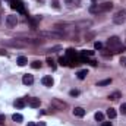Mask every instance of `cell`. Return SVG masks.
Here are the masks:
<instances>
[{
	"instance_id": "cell-31",
	"label": "cell",
	"mask_w": 126,
	"mask_h": 126,
	"mask_svg": "<svg viewBox=\"0 0 126 126\" xmlns=\"http://www.w3.org/2000/svg\"><path fill=\"white\" fill-rule=\"evenodd\" d=\"M66 1H67V3H70V1H72V0H66Z\"/></svg>"
},
{
	"instance_id": "cell-3",
	"label": "cell",
	"mask_w": 126,
	"mask_h": 126,
	"mask_svg": "<svg viewBox=\"0 0 126 126\" xmlns=\"http://www.w3.org/2000/svg\"><path fill=\"white\" fill-rule=\"evenodd\" d=\"M9 4H10V7H12V9L18 10V12H21V13H25V7H24L22 0H10V1H9Z\"/></svg>"
},
{
	"instance_id": "cell-6",
	"label": "cell",
	"mask_w": 126,
	"mask_h": 126,
	"mask_svg": "<svg viewBox=\"0 0 126 126\" xmlns=\"http://www.w3.org/2000/svg\"><path fill=\"white\" fill-rule=\"evenodd\" d=\"M41 37H46V38H62V34L56 31H41L40 32Z\"/></svg>"
},
{
	"instance_id": "cell-14",
	"label": "cell",
	"mask_w": 126,
	"mask_h": 126,
	"mask_svg": "<svg viewBox=\"0 0 126 126\" xmlns=\"http://www.w3.org/2000/svg\"><path fill=\"white\" fill-rule=\"evenodd\" d=\"M16 63H18L19 66H25V64L28 63V59H27L25 56H19V57L16 59Z\"/></svg>"
},
{
	"instance_id": "cell-23",
	"label": "cell",
	"mask_w": 126,
	"mask_h": 126,
	"mask_svg": "<svg viewBox=\"0 0 126 126\" xmlns=\"http://www.w3.org/2000/svg\"><path fill=\"white\" fill-rule=\"evenodd\" d=\"M66 54H67L69 57H72V56H73V54H76V53H75V50H73V48H67V50H66Z\"/></svg>"
},
{
	"instance_id": "cell-27",
	"label": "cell",
	"mask_w": 126,
	"mask_h": 126,
	"mask_svg": "<svg viewBox=\"0 0 126 126\" xmlns=\"http://www.w3.org/2000/svg\"><path fill=\"white\" fill-rule=\"evenodd\" d=\"M4 120H6V117H4V114H0V125H1V123H3Z\"/></svg>"
},
{
	"instance_id": "cell-9",
	"label": "cell",
	"mask_w": 126,
	"mask_h": 126,
	"mask_svg": "<svg viewBox=\"0 0 126 126\" xmlns=\"http://www.w3.org/2000/svg\"><path fill=\"white\" fill-rule=\"evenodd\" d=\"M73 116H76V117H84V116H85V110H84L82 107H75V109H73Z\"/></svg>"
},
{
	"instance_id": "cell-30",
	"label": "cell",
	"mask_w": 126,
	"mask_h": 126,
	"mask_svg": "<svg viewBox=\"0 0 126 126\" xmlns=\"http://www.w3.org/2000/svg\"><path fill=\"white\" fill-rule=\"evenodd\" d=\"M27 126H37V125H35V123H32V122H30V123H28Z\"/></svg>"
},
{
	"instance_id": "cell-12",
	"label": "cell",
	"mask_w": 126,
	"mask_h": 126,
	"mask_svg": "<svg viewBox=\"0 0 126 126\" xmlns=\"http://www.w3.org/2000/svg\"><path fill=\"white\" fill-rule=\"evenodd\" d=\"M25 104H27V101H25L24 98H18V100L15 101V107H16V109H24Z\"/></svg>"
},
{
	"instance_id": "cell-13",
	"label": "cell",
	"mask_w": 126,
	"mask_h": 126,
	"mask_svg": "<svg viewBox=\"0 0 126 126\" xmlns=\"http://www.w3.org/2000/svg\"><path fill=\"white\" fill-rule=\"evenodd\" d=\"M116 116H117L116 109H111V107H110V109H107V117H109V119H114Z\"/></svg>"
},
{
	"instance_id": "cell-4",
	"label": "cell",
	"mask_w": 126,
	"mask_h": 126,
	"mask_svg": "<svg viewBox=\"0 0 126 126\" xmlns=\"http://www.w3.org/2000/svg\"><path fill=\"white\" fill-rule=\"evenodd\" d=\"M125 21H126V12H125V10H120V12H117V13L113 16V22H114V24H117V25L123 24Z\"/></svg>"
},
{
	"instance_id": "cell-17",
	"label": "cell",
	"mask_w": 126,
	"mask_h": 126,
	"mask_svg": "<svg viewBox=\"0 0 126 126\" xmlns=\"http://www.w3.org/2000/svg\"><path fill=\"white\" fill-rule=\"evenodd\" d=\"M87 75H88V70H79V72H78V78H79V79H85Z\"/></svg>"
},
{
	"instance_id": "cell-10",
	"label": "cell",
	"mask_w": 126,
	"mask_h": 126,
	"mask_svg": "<svg viewBox=\"0 0 126 126\" xmlns=\"http://www.w3.org/2000/svg\"><path fill=\"white\" fill-rule=\"evenodd\" d=\"M22 82H24L25 85H31L32 82H34V76H32L31 73H27V75H24V78H22Z\"/></svg>"
},
{
	"instance_id": "cell-7",
	"label": "cell",
	"mask_w": 126,
	"mask_h": 126,
	"mask_svg": "<svg viewBox=\"0 0 126 126\" xmlns=\"http://www.w3.org/2000/svg\"><path fill=\"white\" fill-rule=\"evenodd\" d=\"M6 24H7L9 28L16 27V24H18V16H16V15H9V16L6 18Z\"/></svg>"
},
{
	"instance_id": "cell-16",
	"label": "cell",
	"mask_w": 126,
	"mask_h": 126,
	"mask_svg": "<svg viewBox=\"0 0 126 126\" xmlns=\"http://www.w3.org/2000/svg\"><path fill=\"white\" fill-rule=\"evenodd\" d=\"M12 119H13V122H16V123H21V122L24 120L22 114H19V113H15V114L12 116Z\"/></svg>"
},
{
	"instance_id": "cell-29",
	"label": "cell",
	"mask_w": 126,
	"mask_h": 126,
	"mask_svg": "<svg viewBox=\"0 0 126 126\" xmlns=\"http://www.w3.org/2000/svg\"><path fill=\"white\" fill-rule=\"evenodd\" d=\"M37 126H46V123H44V122H38V123H37Z\"/></svg>"
},
{
	"instance_id": "cell-26",
	"label": "cell",
	"mask_w": 126,
	"mask_h": 126,
	"mask_svg": "<svg viewBox=\"0 0 126 126\" xmlns=\"http://www.w3.org/2000/svg\"><path fill=\"white\" fill-rule=\"evenodd\" d=\"M120 110H122V113H125L126 114V103H123V104L120 106Z\"/></svg>"
},
{
	"instance_id": "cell-1",
	"label": "cell",
	"mask_w": 126,
	"mask_h": 126,
	"mask_svg": "<svg viewBox=\"0 0 126 126\" xmlns=\"http://www.w3.org/2000/svg\"><path fill=\"white\" fill-rule=\"evenodd\" d=\"M111 9H113V3H101V4H93L90 7V12L91 13H103V12H107Z\"/></svg>"
},
{
	"instance_id": "cell-21",
	"label": "cell",
	"mask_w": 126,
	"mask_h": 126,
	"mask_svg": "<svg viewBox=\"0 0 126 126\" xmlns=\"http://www.w3.org/2000/svg\"><path fill=\"white\" fill-rule=\"evenodd\" d=\"M59 63H60L62 66H67V64H69V63H67V59H66V57H60V59H59Z\"/></svg>"
},
{
	"instance_id": "cell-11",
	"label": "cell",
	"mask_w": 126,
	"mask_h": 126,
	"mask_svg": "<svg viewBox=\"0 0 126 126\" xmlns=\"http://www.w3.org/2000/svg\"><path fill=\"white\" fill-rule=\"evenodd\" d=\"M40 103H41V101H40V98H35V97L28 100V104L31 106L32 109H38V107H40Z\"/></svg>"
},
{
	"instance_id": "cell-2",
	"label": "cell",
	"mask_w": 126,
	"mask_h": 126,
	"mask_svg": "<svg viewBox=\"0 0 126 126\" xmlns=\"http://www.w3.org/2000/svg\"><path fill=\"white\" fill-rule=\"evenodd\" d=\"M120 40L117 38V37H110L109 40H107V47L109 48H111V50H114L113 53H119V51H122L123 50V47L120 48Z\"/></svg>"
},
{
	"instance_id": "cell-25",
	"label": "cell",
	"mask_w": 126,
	"mask_h": 126,
	"mask_svg": "<svg viewBox=\"0 0 126 126\" xmlns=\"http://www.w3.org/2000/svg\"><path fill=\"white\" fill-rule=\"evenodd\" d=\"M70 95H72V97H76V95H79V91H78V90H72V91H70Z\"/></svg>"
},
{
	"instance_id": "cell-18",
	"label": "cell",
	"mask_w": 126,
	"mask_h": 126,
	"mask_svg": "<svg viewBox=\"0 0 126 126\" xmlns=\"http://www.w3.org/2000/svg\"><path fill=\"white\" fill-rule=\"evenodd\" d=\"M111 84V79H103V81H100L97 85L98 87H104V85H110Z\"/></svg>"
},
{
	"instance_id": "cell-22",
	"label": "cell",
	"mask_w": 126,
	"mask_h": 126,
	"mask_svg": "<svg viewBox=\"0 0 126 126\" xmlns=\"http://www.w3.org/2000/svg\"><path fill=\"white\" fill-rule=\"evenodd\" d=\"M47 63H48V66H50V67H51V69H56V63L53 62V60H51V59H50V57H48V59H47Z\"/></svg>"
},
{
	"instance_id": "cell-28",
	"label": "cell",
	"mask_w": 126,
	"mask_h": 126,
	"mask_svg": "<svg viewBox=\"0 0 126 126\" xmlns=\"http://www.w3.org/2000/svg\"><path fill=\"white\" fill-rule=\"evenodd\" d=\"M101 126H111V123H110V122H103Z\"/></svg>"
},
{
	"instance_id": "cell-19",
	"label": "cell",
	"mask_w": 126,
	"mask_h": 126,
	"mask_svg": "<svg viewBox=\"0 0 126 126\" xmlns=\"http://www.w3.org/2000/svg\"><path fill=\"white\" fill-rule=\"evenodd\" d=\"M94 117H95V120H97V122H103V119H104V114H103L101 111H97Z\"/></svg>"
},
{
	"instance_id": "cell-8",
	"label": "cell",
	"mask_w": 126,
	"mask_h": 126,
	"mask_svg": "<svg viewBox=\"0 0 126 126\" xmlns=\"http://www.w3.org/2000/svg\"><path fill=\"white\" fill-rule=\"evenodd\" d=\"M41 82H43V85H44V87H53V84H54V81H53V78H51V76H48V75H46V76H43V79H41Z\"/></svg>"
},
{
	"instance_id": "cell-24",
	"label": "cell",
	"mask_w": 126,
	"mask_h": 126,
	"mask_svg": "<svg viewBox=\"0 0 126 126\" xmlns=\"http://www.w3.org/2000/svg\"><path fill=\"white\" fill-rule=\"evenodd\" d=\"M94 47L97 48V50H101V48H103V44H101L100 41H95V43H94Z\"/></svg>"
},
{
	"instance_id": "cell-15",
	"label": "cell",
	"mask_w": 126,
	"mask_h": 126,
	"mask_svg": "<svg viewBox=\"0 0 126 126\" xmlns=\"http://www.w3.org/2000/svg\"><path fill=\"white\" fill-rule=\"evenodd\" d=\"M122 97V93L120 91H116V93H113V94L109 95V100H111V101H116V100H119Z\"/></svg>"
},
{
	"instance_id": "cell-20",
	"label": "cell",
	"mask_w": 126,
	"mask_h": 126,
	"mask_svg": "<svg viewBox=\"0 0 126 126\" xmlns=\"http://www.w3.org/2000/svg\"><path fill=\"white\" fill-rule=\"evenodd\" d=\"M31 66L34 67V69H40V67H41V62H38V60H34V62L31 63Z\"/></svg>"
},
{
	"instance_id": "cell-5",
	"label": "cell",
	"mask_w": 126,
	"mask_h": 126,
	"mask_svg": "<svg viewBox=\"0 0 126 126\" xmlns=\"http://www.w3.org/2000/svg\"><path fill=\"white\" fill-rule=\"evenodd\" d=\"M6 46H12V47H25L28 43H24V41H21V40H6V41H3Z\"/></svg>"
}]
</instances>
